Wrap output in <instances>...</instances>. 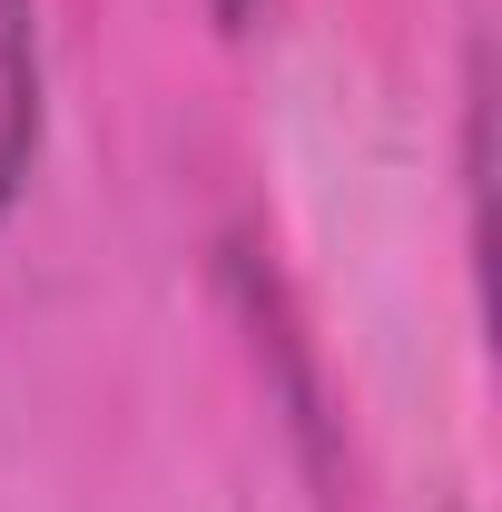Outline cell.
Instances as JSON below:
<instances>
[{
    "mask_svg": "<svg viewBox=\"0 0 502 512\" xmlns=\"http://www.w3.org/2000/svg\"><path fill=\"white\" fill-rule=\"evenodd\" d=\"M40 128H50V89H40V0H0V217L20 207L30 168H40Z\"/></svg>",
    "mask_w": 502,
    "mask_h": 512,
    "instance_id": "6da1fadb",
    "label": "cell"
},
{
    "mask_svg": "<svg viewBox=\"0 0 502 512\" xmlns=\"http://www.w3.org/2000/svg\"><path fill=\"white\" fill-rule=\"evenodd\" d=\"M207 10H217V20H227V30H237V20H247L256 0H207Z\"/></svg>",
    "mask_w": 502,
    "mask_h": 512,
    "instance_id": "7a4b0ae2",
    "label": "cell"
}]
</instances>
